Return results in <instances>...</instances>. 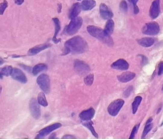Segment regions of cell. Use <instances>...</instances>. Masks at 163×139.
Wrapping results in <instances>:
<instances>
[{
    "mask_svg": "<svg viewBox=\"0 0 163 139\" xmlns=\"http://www.w3.org/2000/svg\"><path fill=\"white\" fill-rule=\"evenodd\" d=\"M153 124L152 123H146V125L144 127V130L143 133H142V137L141 138L143 139L145 137L147 134L153 128Z\"/></svg>",
    "mask_w": 163,
    "mask_h": 139,
    "instance_id": "27",
    "label": "cell"
},
{
    "mask_svg": "<svg viewBox=\"0 0 163 139\" xmlns=\"http://www.w3.org/2000/svg\"><path fill=\"white\" fill-rule=\"evenodd\" d=\"M160 30L159 24L154 21L145 24L142 29V33L146 35H155L159 33Z\"/></svg>",
    "mask_w": 163,
    "mask_h": 139,
    "instance_id": "5",
    "label": "cell"
},
{
    "mask_svg": "<svg viewBox=\"0 0 163 139\" xmlns=\"http://www.w3.org/2000/svg\"><path fill=\"white\" fill-rule=\"evenodd\" d=\"M38 102L40 105L43 107H46L48 106V102L43 92H40L38 95Z\"/></svg>",
    "mask_w": 163,
    "mask_h": 139,
    "instance_id": "26",
    "label": "cell"
},
{
    "mask_svg": "<svg viewBox=\"0 0 163 139\" xmlns=\"http://www.w3.org/2000/svg\"><path fill=\"white\" fill-rule=\"evenodd\" d=\"M37 82L41 89L45 94H49L51 88V82L47 74H41L37 78Z\"/></svg>",
    "mask_w": 163,
    "mask_h": 139,
    "instance_id": "4",
    "label": "cell"
},
{
    "mask_svg": "<svg viewBox=\"0 0 163 139\" xmlns=\"http://www.w3.org/2000/svg\"><path fill=\"white\" fill-rule=\"evenodd\" d=\"M155 40L152 38H144L138 41L139 44L144 47H149L153 45Z\"/></svg>",
    "mask_w": 163,
    "mask_h": 139,
    "instance_id": "20",
    "label": "cell"
},
{
    "mask_svg": "<svg viewBox=\"0 0 163 139\" xmlns=\"http://www.w3.org/2000/svg\"><path fill=\"white\" fill-rule=\"evenodd\" d=\"M15 3L17 5H20L24 2V0H14Z\"/></svg>",
    "mask_w": 163,
    "mask_h": 139,
    "instance_id": "36",
    "label": "cell"
},
{
    "mask_svg": "<svg viewBox=\"0 0 163 139\" xmlns=\"http://www.w3.org/2000/svg\"><path fill=\"white\" fill-rule=\"evenodd\" d=\"M139 126H140V124H137V125L135 126L134 128H133V130H132V132H131L129 139H134L135 138V136H136V134L139 128Z\"/></svg>",
    "mask_w": 163,
    "mask_h": 139,
    "instance_id": "31",
    "label": "cell"
},
{
    "mask_svg": "<svg viewBox=\"0 0 163 139\" xmlns=\"http://www.w3.org/2000/svg\"><path fill=\"white\" fill-rule=\"evenodd\" d=\"M51 46H52V45L49 43L38 45L30 49L28 52V55L30 56L35 55L42 50H45L51 47Z\"/></svg>",
    "mask_w": 163,
    "mask_h": 139,
    "instance_id": "13",
    "label": "cell"
},
{
    "mask_svg": "<svg viewBox=\"0 0 163 139\" xmlns=\"http://www.w3.org/2000/svg\"><path fill=\"white\" fill-rule=\"evenodd\" d=\"M61 9H62V5H61V3H59L58 4V13H61Z\"/></svg>",
    "mask_w": 163,
    "mask_h": 139,
    "instance_id": "38",
    "label": "cell"
},
{
    "mask_svg": "<svg viewBox=\"0 0 163 139\" xmlns=\"http://www.w3.org/2000/svg\"><path fill=\"white\" fill-rule=\"evenodd\" d=\"M75 137L70 135H66L64 136L62 139H75Z\"/></svg>",
    "mask_w": 163,
    "mask_h": 139,
    "instance_id": "37",
    "label": "cell"
},
{
    "mask_svg": "<svg viewBox=\"0 0 163 139\" xmlns=\"http://www.w3.org/2000/svg\"><path fill=\"white\" fill-rule=\"evenodd\" d=\"M11 75L13 79L22 84H26L27 82V78L24 73L17 68H13Z\"/></svg>",
    "mask_w": 163,
    "mask_h": 139,
    "instance_id": "10",
    "label": "cell"
},
{
    "mask_svg": "<svg viewBox=\"0 0 163 139\" xmlns=\"http://www.w3.org/2000/svg\"><path fill=\"white\" fill-rule=\"evenodd\" d=\"M133 90V87L132 86L129 87L127 88V89L124 92L123 94V96L124 98H128L131 95V93Z\"/></svg>",
    "mask_w": 163,
    "mask_h": 139,
    "instance_id": "33",
    "label": "cell"
},
{
    "mask_svg": "<svg viewBox=\"0 0 163 139\" xmlns=\"http://www.w3.org/2000/svg\"><path fill=\"white\" fill-rule=\"evenodd\" d=\"M74 67L76 72L82 76L86 75L91 70L90 67L87 63L79 59L74 61Z\"/></svg>",
    "mask_w": 163,
    "mask_h": 139,
    "instance_id": "6",
    "label": "cell"
},
{
    "mask_svg": "<svg viewBox=\"0 0 163 139\" xmlns=\"http://www.w3.org/2000/svg\"><path fill=\"white\" fill-rule=\"evenodd\" d=\"M48 69L47 65L44 63H39L35 65L32 69V73L34 75H37L39 73Z\"/></svg>",
    "mask_w": 163,
    "mask_h": 139,
    "instance_id": "22",
    "label": "cell"
},
{
    "mask_svg": "<svg viewBox=\"0 0 163 139\" xmlns=\"http://www.w3.org/2000/svg\"><path fill=\"white\" fill-rule=\"evenodd\" d=\"M30 110L32 116L36 119H39L41 116V110L39 104L35 99H32L30 101Z\"/></svg>",
    "mask_w": 163,
    "mask_h": 139,
    "instance_id": "8",
    "label": "cell"
},
{
    "mask_svg": "<svg viewBox=\"0 0 163 139\" xmlns=\"http://www.w3.org/2000/svg\"><path fill=\"white\" fill-rule=\"evenodd\" d=\"M88 48V44L84 39L80 36H75L65 43L62 55H66L69 53L82 54L86 52Z\"/></svg>",
    "mask_w": 163,
    "mask_h": 139,
    "instance_id": "1",
    "label": "cell"
},
{
    "mask_svg": "<svg viewBox=\"0 0 163 139\" xmlns=\"http://www.w3.org/2000/svg\"><path fill=\"white\" fill-rule=\"evenodd\" d=\"M94 80V76L93 74H90L87 75L84 79L85 84L87 86H91L93 84Z\"/></svg>",
    "mask_w": 163,
    "mask_h": 139,
    "instance_id": "28",
    "label": "cell"
},
{
    "mask_svg": "<svg viewBox=\"0 0 163 139\" xmlns=\"http://www.w3.org/2000/svg\"><path fill=\"white\" fill-rule=\"evenodd\" d=\"M71 20L65 28V32L69 35H73L77 33L83 25V19L81 17H77Z\"/></svg>",
    "mask_w": 163,
    "mask_h": 139,
    "instance_id": "3",
    "label": "cell"
},
{
    "mask_svg": "<svg viewBox=\"0 0 163 139\" xmlns=\"http://www.w3.org/2000/svg\"><path fill=\"white\" fill-rule=\"evenodd\" d=\"M120 7L121 10L124 13H126L128 10L127 4L125 0H123L122 1H121L120 3Z\"/></svg>",
    "mask_w": 163,
    "mask_h": 139,
    "instance_id": "30",
    "label": "cell"
},
{
    "mask_svg": "<svg viewBox=\"0 0 163 139\" xmlns=\"http://www.w3.org/2000/svg\"><path fill=\"white\" fill-rule=\"evenodd\" d=\"M95 111L93 108H90L88 109L83 111L80 114L79 116L80 119L83 121H89L94 117Z\"/></svg>",
    "mask_w": 163,
    "mask_h": 139,
    "instance_id": "15",
    "label": "cell"
},
{
    "mask_svg": "<svg viewBox=\"0 0 163 139\" xmlns=\"http://www.w3.org/2000/svg\"><path fill=\"white\" fill-rule=\"evenodd\" d=\"M1 91H2V87H0V94H1Z\"/></svg>",
    "mask_w": 163,
    "mask_h": 139,
    "instance_id": "40",
    "label": "cell"
},
{
    "mask_svg": "<svg viewBox=\"0 0 163 139\" xmlns=\"http://www.w3.org/2000/svg\"><path fill=\"white\" fill-rule=\"evenodd\" d=\"M77 1H81V0H77Z\"/></svg>",
    "mask_w": 163,
    "mask_h": 139,
    "instance_id": "41",
    "label": "cell"
},
{
    "mask_svg": "<svg viewBox=\"0 0 163 139\" xmlns=\"http://www.w3.org/2000/svg\"><path fill=\"white\" fill-rule=\"evenodd\" d=\"M99 13L101 17L105 20L111 19L113 17V14L106 4L101 3L99 6Z\"/></svg>",
    "mask_w": 163,
    "mask_h": 139,
    "instance_id": "12",
    "label": "cell"
},
{
    "mask_svg": "<svg viewBox=\"0 0 163 139\" xmlns=\"http://www.w3.org/2000/svg\"><path fill=\"white\" fill-rule=\"evenodd\" d=\"M142 98L140 96H137L135 98L133 101L132 107H133V114H135L136 113L138 109L139 106L140 105L141 101H142Z\"/></svg>",
    "mask_w": 163,
    "mask_h": 139,
    "instance_id": "24",
    "label": "cell"
},
{
    "mask_svg": "<svg viewBox=\"0 0 163 139\" xmlns=\"http://www.w3.org/2000/svg\"><path fill=\"white\" fill-rule=\"evenodd\" d=\"M61 126L62 125L60 123H55L49 126L46 127L39 131V134L36 136V138L38 139L42 138L43 137H44L49 135L54 131L60 128Z\"/></svg>",
    "mask_w": 163,
    "mask_h": 139,
    "instance_id": "9",
    "label": "cell"
},
{
    "mask_svg": "<svg viewBox=\"0 0 163 139\" xmlns=\"http://www.w3.org/2000/svg\"><path fill=\"white\" fill-rule=\"evenodd\" d=\"M161 13L160 0H154L150 9V16L152 19L157 18Z\"/></svg>",
    "mask_w": 163,
    "mask_h": 139,
    "instance_id": "11",
    "label": "cell"
},
{
    "mask_svg": "<svg viewBox=\"0 0 163 139\" xmlns=\"http://www.w3.org/2000/svg\"><path fill=\"white\" fill-rule=\"evenodd\" d=\"M114 23L112 19H108L105 25L104 32L109 36H111L114 30Z\"/></svg>",
    "mask_w": 163,
    "mask_h": 139,
    "instance_id": "21",
    "label": "cell"
},
{
    "mask_svg": "<svg viewBox=\"0 0 163 139\" xmlns=\"http://www.w3.org/2000/svg\"><path fill=\"white\" fill-rule=\"evenodd\" d=\"M4 62L5 61L4 60V59H3L1 57H0V66L2 65V64L4 63Z\"/></svg>",
    "mask_w": 163,
    "mask_h": 139,
    "instance_id": "39",
    "label": "cell"
},
{
    "mask_svg": "<svg viewBox=\"0 0 163 139\" xmlns=\"http://www.w3.org/2000/svg\"><path fill=\"white\" fill-rule=\"evenodd\" d=\"M0 79H1V78H0Z\"/></svg>",
    "mask_w": 163,
    "mask_h": 139,
    "instance_id": "42",
    "label": "cell"
},
{
    "mask_svg": "<svg viewBox=\"0 0 163 139\" xmlns=\"http://www.w3.org/2000/svg\"><path fill=\"white\" fill-rule=\"evenodd\" d=\"M139 0H130L131 2L133 3V7H134V13L135 14H138L139 12V9L137 5V3Z\"/></svg>",
    "mask_w": 163,
    "mask_h": 139,
    "instance_id": "32",
    "label": "cell"
},
{
    "mask_svg": "<svg viewBox=\"0 0 163 139\" xmlns=\"http://www.w3.org/2000/svg\"><path fill=\"white\" fill-rule=\"evenodd\" d=\"M124 104V101L122 99L115 100L109 105L108 111L109 114L112 116H115L118 115L120 110Z\"/></svg>",
    "mask_w": 163,
    "mask_h": 139,
    "instance_id": "7",
    "label": "cell"
},
{
    "mask_svg": "<svg viewBox=\"0 0 163 139\" xmlns=\"http://www.w3.org/2000/svg\"><path fill=\"white\" fill-rule=\"evenodd\" d=\"M163 72V62H161L158 64V75L161 76Z\"/></svg>",
    "mask_w": 163,
    "mask_h": 139,
    "instance_id": "35",
    "label": "cell"
},
{
    "mask_svg": "<svg viewBox=\"0 0 163 139\" xmlns=\"http://www.w3.org/2000/svg\"><path fill=\"white\" fill-rule=\"evenodd\" d=\"M111 68L114 69L125 71L129 68L128 62L124 59H119L114 62L111 65Z\"/></svg>",
    "mask_w": 163,
    "mask_h": 139,
    "instance_id": "14",
    "label": "cell"
},
{
    "mask_svg": "<svg viewBox=\"0 0 163 139\" xmlns=\"http://www.w3.org/2000/svg\"><path fill=\"white\" fill-rule=\"evenodd\" d=\"M13 68L11 66H5L0 68V78L2 79L4 76H9L11 75Z\"/></svg>",
    "mask_w": 163,
    "mask_h": 139,
    "instance_id": "23",
    "label": "cell"
},
{
    "mask_svg": "<svg viewBox=\"0 0 163 139\" xmlns=\"http://www.w3.org/2000/svg\"><path fill=\"white\" fill-rule=\"evenodd\" d=\"M83 125L85 127L87 128L91 131L92 135L95 137L96 138H98V135L97 133H96L95 129H94V127H93V123H92V121H87V122L83 123Z\"/></svg>",
    "mask_w": 163,
    "mask_h": 139,
    "instance_id": "25",
    "label": "cell"
},
{
    "mask_svg": "<svg viewBox=\"0 0 163 139\" xmlns=\"http://www.w3.org/2000/svg\"><path fill=\"white\" fill-rule=\"evenodd\" d=\"M139 56L141 58V65L142 67L147 65L149 63V60H148V58L146 56L143 55H139Z\"/></svg>",
    "mask_w": 163,
    "mask_h": 139,
    "instance_id": "34",
    "label": "cell"
},
{
    "mask_svg": "<svg viewBox=\"0 0 163 139\" xmlns=\"http://www.w3.org/2000/svg\"><path fill=\"white\" fill-rule=\"evenodd\" d=\"M81 6L79 2L75 3L73 5L69 12V18L72 19L77 17L81 12Z\"/></svg>",
    "mask_w": 163,
    "mask_h": 139,
    "instance_id": "17",
    "label": "cell"
},
{
    "mask_svg": "<svg viewBox=\"0 0 163 139\" xmlns=\"http://www.w3.org/2000/svg\"><path fill=\"white\" fill-rule=\"evenodd\" d=\"M88 33L92 37L98 39L102 43L110 46L113 45L114 42L110 36L107 35L104 32V30L99 27L92 25H89L87 27Z\"/></svg>",
    "mask_w": 163,
    "mask_h": 139,
    "instance_id": "2",
    "label": "cell"
},
{
    "mask_svg": "<svg viewBox=\"0 0 163 139\" xmlns=\"http://www.w3.org/2000/svg\"><path fill=\"white\" fill-rule=\"evenodd\" d=\"M96 4L95 0H83L81 6L83 10L88 11L93 9L96 6Z\"/></svg>",
    "mask_w": 163,
    "mask_h": 139,
    "instance_id": "19",
    "label": "cell"
},
{
    "mask_svg": "<svg viewBox=\"0 0 163 139\" xmlns=\"http://www.w3.org/2000/svg\"><path fill=\"white\" fill-rule=\"evenodd\" d=\"M136 77V74L130 71L123 73L121 75L117 76V79L121 83H125L131 81Z\"/></svg>",
    "mask_w": 163,
    "mask_h": 139,
    "instance_id": "16",
    "label": "cell"
},
{
    "mask_svg": "<svg viewBox=\"0 0 163 139\" xmlns=\"http://www.w3.org/2000/svg\"><path fill=\"white\" fill-rule=\"evenodd\" d=\"M8 2L6 0H4L0 4V15H3L6 8L8 7Z\"/></svg>",
    "mask_w": 163,
    "mask_h": 139,
    "instance_id": "29",
    "label": "cell"
},
{
    "mask_svg": "<svg viewBox=\"0 0 163 139\" xmlns=\"http://www.w3.org/2000/svg\"><path fill=\"white\" fill-rule=\"evenodd\" d=\"M52 20L54 21L55 26V33H54V35L53 36V39H52V40H53V42L57 44L61 41V39H57V36L58 34L59 33V31H60V30H61L60 21H59V19L57 18V17H54V18H52Z\"/></svg>",
    "mask_w": 163,
    "mask_h": 139,
    "instance_id": "18",
    "label": "cell"
}]
</instances>
